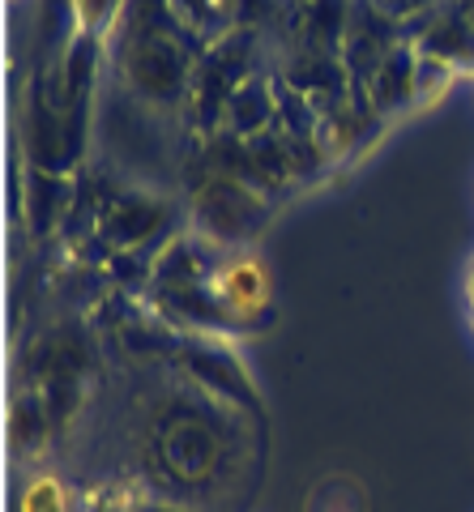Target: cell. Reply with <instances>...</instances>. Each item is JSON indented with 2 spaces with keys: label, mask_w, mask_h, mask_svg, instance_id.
I'll return each mask as SVG.
<instances>
[{
  "label": "cell",
  "mask_w": 474,
  "mask_h": 512,
  "mask_svg": "<svg viewBox=\"0 0 474 512\" xmlns=\"http://www.w3.org/2000/svg\"><path fill=\"white\" fill-rule=\"evenodd\" d=\"M423 22H428L419 39L423 56L445 60L449 69H474V18L457 0H445L432 13H423Z\"/></svg>",
  "instance_id": "6da1fadb"
},
{
  "label": "cell",
  "mask_w": 474,
  "mask_h": 512,
  "mask_svg": "<svg viewBox=\"0 0 474 512\" xmlns=\"http://www.w3.org/2000/svg\"><path fill=\"white\" fill-rule=\"evenodd\" d=\"M124 5H129V0H73L77 30H82L86 39L107 35V30L124 18Z\"/></svg>",
  "instance_id": "5b68a950"
},
{
  "label": "cell",
  "mask_w": 474,
  "mask_h": 512,
  "mask_svg": "<svg viewBox=\"0 0 474 512\" xmlns=\"http://www.w3.org/2000/svg\"><path fill=\"white\" fill-rule=\"evenodd\" d=\"M218 295H223L227 312H257L265 303V278L257 265H227L218 274Z\"/></svg>",
  "instance_id": "277c9868"
},
{
  "label": "cell",
  "mask_w": 474,
  "mask_h": 512,
  "mask_svg": "<svg viewBox=\"0 0 474 512\" xmlns=\"http://www.w3.org/2000/svg\"><path fill=\"white\" fill-rule=\"evenodd\" d=\"M22 512H69V495L56 478H35L22 495Z\"/></svg>",
  "instance_id": "8992f818"
},
{
  "label": "cell",
  "mask_w": 474,
  "mask_h": 512,
  "mask_svg": "<svg viewBox=\"0 0 474 512\" xmlns=\"http://www.w3.org/2000/svg\"><path fill=\"white\" fill-rule=\"evenodd\" d=\"M415 69H419V47H406V43H393L385 60L368 73V99L376 111H398L406 103H415Z\"/></svg>",
  "instance_id": "7a4b0ae2"
},
{
  "label": "cell",
  "mask_w": 474,
  "mask_h": 512,
  "mask_svg": "<svg viewBox=\"0 0 474 512\" xmlns=\"http://www.w3.org/2000/svg\"><path fill=\"white\" fill-rule=\"evenodd\" d=\"M449 77H453V69H449L445 60H436V56H423V52H419V69H415V103L436 99V94L449 86Z\"/></svg>",
  "instance_id": "52a82bcc"
},
{
  "label": "cell",
  "mask_w": 474,
  "mask_h": 512,
  "mask_svg": "<svg viewBox=\"0 0 474 512\" xmlns=\"http://www.w3.org/2000/svg\"><path fill=\"white\" fill-rule=\"evenodd\" d=\"M133 512H176V508H133Z\"/></svg>",
  "instance_id": "30bf717a"
},
{
  "label": "cell",
  "mask_w": 474,
  "mask_h": 512,
  "mask_svg": "<svg viewBox=\"0 0 474 512\" xmlns=\"http://www.w3.org/2000/svg\"><path fill=\"white\" fill-rule=\"evenodd\" d=\"M381 9L393 18H410V13H432L436 0H381Z\"/></svg>",
  "instance_id": "ba28073f"
},
{
  "label": "cell",
  "mask_w": 474,
  "mask_h": 512,
  "mask_svg": "<svg viewBox=\"0 0 474 512\" xmlns=\"http://www.w3.org/2000/svg\"><path fill=\"white\" fill-rule=\"evenodd\" d=\"M457 5H462V9L470 13V18H474V0H457Z\"/></svg>",
  "instance_id": "9c48e42d"
},
{
  "label": "cell",
  "mask_w": 474,
  "mask_h": 512,
  "mask_svg": "<svg viewBox=\"0 0 474 512\" xmlns=\"http://www.w3.org/2000/svg\"><path fill=\"white\" fill-rule=\"evenodd\" d=\"M180 26L188 35H201V39H223L227 26L240 18V0H171Z\"/></svg>",
  "instance_id": "3957f363"
}]
</instances>
